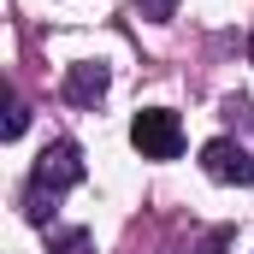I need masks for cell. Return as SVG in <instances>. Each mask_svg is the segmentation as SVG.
Masks as SVG:
<instances>
[{"label": "cell", "instance_id": "6da1fadb", "mask_svg": "<svg viewBox=\"0 0 254 254\" xmlns=\"http://www.w3.org/2000/svg\"><path fill=\"white\" fill-rule=\"evenodd\" d=\"M130 142H136L142 160H178V154H184V125H178V113L148 107V113L130 119Z\"/></svg>", "mask_w": 254, "mask_h": 254}, {"label": "cell", "instance_id": "7a4b0ae2", "mask_svg": "<svg viewBox=\"0 0 254 254\" xmlns=\"http://www.w3.org/2000/svg\"><path fill=\"white\" fill-rule=\"evenodd\" d=\"M201 172L213 178V184H254V154L243 142H231V136H213L207 148H201Z\"/></svg>", "mask_w": 254, "mask_h": 254}, {"label": "cell", "instance_id": "3957f363", "mask_svg": "<svg viewBox=\"0 0 254 254\" xmlns=\"http://www.w3.org/2000/svg\"><path fill=\"white\" fill-rule=\"evenodd\" d=\"M30 184H42V190H71V184H83V148L77 142H54L42 160H36V178Z\"/></svg>", "mask_w": 254, "mask_h": 254}, {"label": "cell", "instance_id": "277c9868", "mask_svg": "<svg viewBox=\"0 0 254 254\" xmlns=\"http://www.w3.org/2000/svg\"><path fill=\"white\" fill-rule=\"evenodd\" d=\"M101 95H107V65L83 60V65L65 71V101H71V107H95Z\"/></svg>", "mask_w": 254, "mask_h": 254}, {"label": "cell", "instance_id": "5b68a950", "mask_svg": "<svg viewBox=\"0 0 254 254\" xmlns=\"http://www.w3.org/2000/svg\"><path fill=\"white\" fill-rule=\"evenodd\" d=\"M24 219H30V225H48V219H54V190L30 184V195H24Z\"/></svg>", "mask_w": 254, "mask_h": 254}, {"label": "cell", "instance_id": "8992f818", "mask_svg": "<svg viewBox=\"0 0 254 254\" xmlns=\"http://www.w3.org/2000/svg\"><path fill=\"white\" fill-rule=\"evenodd\" d=\"M24 125H30V107H24V101H12V107H6V142H18Z\"/></svg>", "mask_w": 254, "mask_h": 254}, {"label": "cell", "instance_id": "52a82bcc", "mask_svg": "<svg viewBox=\"0 0 254 254\" xmlns=\"http://www.w3.org/2000/svg\"><path fill=\"white\" fill-rule=\"evenodd\" d=\"M231 237H237V231H231V225H219V231H207V237H201V249H195V254H225V249H231Z\"/></svg>", "mask_w": 254, "mask_h": 254}, {"label": "cell", "instance_id": "ba28073f", "mask_svg": "<svg viewBox=\"0 0 254 254\" xmlns=\"http://www.w3.org/2000/svg\"><path fill=\"white\" fill-rule=\"evenodd\" d=\"M83 243H89V231H60L54 237V254H77Z\"/></svg>", "mask_w": 254, "mask_h": 254}, {"label": "cell", "instance_id": "9c48e42d", "mask_svg": "<svg viewBox=\"0 0 254 254\" xmlns=\"http://www.w3.org/2000/svg\"><path fill=\"white\" fill-rule=\"evenodd\" d=\"M136 12H142V18H154V24H160V18H172V0H136Z\"/></svg>", "mask_w": 254, "mask_h": 254}, {"label": "cell", "instance_id": "30bf717a", "mask_svg": "<svg viewBox=\"0 0 254 254\" xmlns=\"http://www.w3.org/2000/svg\"><path fill=\"white\" fill-rule=\"evenodd\" d=\"M249 60H254V36H249Z\"/></svg>", "mask_w": 254, "mask_h": 254}]
</instances>
